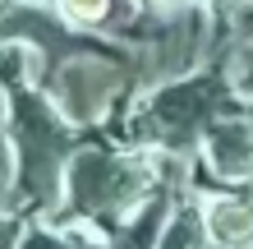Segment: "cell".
I'll return each mask as SVG.
<instances>
[{
  "instance_id": "9c48e42d",
  "label": "cell",
  "mask_w": 253,
  "mask_h": 249,
  "mask_svg": "<svg viewBox=\"0 0 253 249\" xmlns=\"http://www.w3.org/2000/svg\"><path fill=\"white\" fill-rule=\"evenodd\" d=\"M226 65H230L235 93H240V97H253V42H249V47H240L235 55H226Z\"/></svg>"
},
{
  "instance_id": "7a4b0ae2",
  "label": "cell",
  "mask_w": 253,
  "mask_h": 249,
  "mask_svg": "<svg viewBox=\"0 0 253 249\" xmlns=\"http://www.w3.org/2000/svg\"><path fill=\"white\" fill-rule=\"evenodd\" d=\"M69 115L46 97V88H9V148H5V203L19 212L28 199L42 222H51L65 203V171L79 148Z\"/></svg>"
},
{
  "instance_id": "6da1fadb",
  "label": "cell",
  "mask_w": 253,
  "mask_h": 249,
  "mask_svg": "<svg viewBox=\"0 0 253 249\" xmlns=\"http://www.w3.org/2000/svg\"><path fill=\"white\" fill-rule=\"evenodd\" d=\"M157 189H161L157 152L129 148V143L115 148L106 139H87L69 157L65 203L51 222L55 226H83L111 245Z\"/></svg>"
},
{
  "instance_id": "ba28073f",
  "label": "cell",
  "mask_w": 253,
  "mask_h": 249,
  "mask_svg": "<svg viewBox=\"0 0 253 249\" xmlns=\"http://www.w3.org/2000/svg\"><path fill=\"white\" fill-rule=\"evenodd\" d=\"M51 5L60 9L74 28H83V33H106L115 0H51Z\"/></svg>"
},
{
  "instance_id": "8992f818",
  "label": "cell",
  "mask_w": 253,
  "mask_h": 249,
  "mask_svg": "<svg viewBox=\"0 0 253 249\" xmlns=\"http://www.w3.org/2000/svg\"><path fill=\"white\" fill-rule=\"evenodd\" d=\"M203 217H207V236H212V249H249L253 245V199L244 189H198Z\"/></svg>"
},
{
  "instance_id": "277c9868",
  "label": "cell",
  "mask_w": 253,
  "mask_h": 249,
  "mask_svg": "<svg viewBox=\"0 0 253 249\" xmlns=\"http://www.w3.org/2000/svg\"><path fill=\"white\" fill-rule=\"evenodd\" d=\"M42 88L79 129H97L111 120L120 97L133 93V69H129L125 47H97V51H79L69 60L51 65Z\"/></svg>"
},
{
  "instance_id": "3957f363",
  "label": "cell",
  "mask_w": 253,
  "mask_h": 249,
  "mask_svg": "<svg viewBox=\"0 0 253 249\" xmlns=\"http://www.w3.org/2000/svg\"><path fill=\"white\" fill-rule=\"evenodd\" d=\"M235 106H240V93L230 83V65L212 60L189 79L138 93V106L120 115V143L166 157H198L212 125Z\"/></svg>"
},
{
  "instance_id": "52a82bcc",
  "label": "cell",
  "mask_w": 253,
  "mask_h": 249,
  "mask_svg": "<svg viewBox=\"0 0 253 249\" xmlns=\"http://www.w3.org/2000/svg\"><path fill=\"white\" fill-rule=\"evenodd\" d=\"M157 249H212V236H207V217H203V203L198 194H184L175 203L166 231H161Z\"/></svg>"
},
{
  "instance_id": "30bf717a",
  "label": "cell",
  "mask_w": 253,
  "mask_h": 249,
  "mask_svg": "<svg viewBox=\"0 0 253 249\" xmlns=\"http://www.w3.org/2000/svg\"><path fill=\"white\" fill-rule=\"evenodd\" d=\"M33 5H42V0H33Z\"/></svg>"
},
{
  "instance_id": "5b68a950",
  "label": "cell",
  "mask_w": 253,
  "mask_h": 249,
  "mask_svg": "<svg viewBox=\"0 0 253 249\" xmlns=\"http://www.w3.org/2000/svg\"><path fill=\"white\" fill-rule=\"evenodd\" d=\"M203 162L216 185L240 189L253 180V111L235 106L230 115H221L203 143Z\"/></svg>"
}]
</instances>
